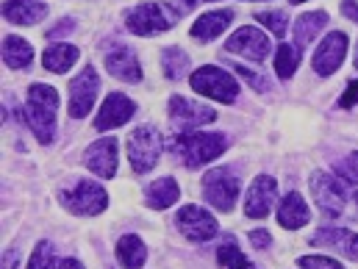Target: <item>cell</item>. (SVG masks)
Wrapping results in <instances>:
<instances>
[{
    "label": "cell",
    "instance_id": "6da1fadb",
    "mask_svg": "<svg viewBox=\"0 0 358 269\" xmlns=\"http://www.w3.org/2000/svg\"><path fill=\"white\" fill-rule=\"evenodd\" d=\"M56 108H59V94L53 87L45 84H34L28 89V100H25V122L31 128V133L48 145L56 136Z\"/></svg>",
    "mask_w": 358,
    "mask_h": 269
},
{
    "label": "cell",
    "instance_id": "7a4b0ae2",
    "mask_svg": "<svg viewBox=\"0 0 358 269\" xmlns=\"http://www.w3.org/2000/svg\"><path fill=\"white\" fill-rule=\"evenodd\" d=\"M186 8H189V6H186ZM186 8H180V6H167V3H142V6H136V8H131V11L125 14V25H128V31L136 34V36H156V34L173 28L176 17L183 14Z\"/></svg>",
    "mask_w": 358,
    "mask_h": 269
},
{
    "label": "cell",
    "instance_id": "3957f363",
    "mask_svg": "<svg viewBox=\"0 0 358 269\" xmlns=\"http://www.w3.org/2000/svg\"><path fill=\"white\" fill-rule=\"evenodd\" d=\"M225 147H228L225 133H180L176 139V153H180L189 170L214 161L220 153H225Z\"/></svg>",
    "mask_w": 358,
    "mask_h": 269
},
{
    "label": "cell",
    "instance_id": "277c9868",
    "mask_svg": "<svg viewBox=\"0 0 358 269\" xmlns=\"http://www.w3.org/2000/svg\"><path fill=\"white\" fill-rule=\"evenodd\" d=\"M162 156V136L156 128L142 125L128 136V159L136 173H150Z\"/></svg>",
    "mask_w": 358,
    "mask_h": 269
},
{
    "label": "cell",
    "instance_id": "5b68a950",
    "mask_svg": "<svg viewBox=\"0 0 358 269\" xmlns=\"http://www.w3.org/2000/svg\"><path fill=\"white\" fill-rule=\"evenodd\" d=\"M189 84H192L194 92H200V94H206V97H214V100H220V103H234V100L239 97V84H236V78L228 75V73L220 70V67H200V70H194L192 78H189Z\"/></svg>",
    "mask_w": 358,
    "mask_h": 269
},
{
    "label": "cell",
    "instance_id": "8992f818",
    "mask_svg": "<svg viewBox=\"0 0 358 269\" xmlns=\"http://www.w3.org/2000/svg\"><path fill=\"white\" fill-rule=\"evenodd\" d=\"M62 203L67 211L81 214V217H94L100 211H106L108 205V194L103 186L92 183V180H78L73 189L62 191Z\"/></svg>",
    "mask_w": 358,
    "mask_h": 269
},
{
    "label": "cell",
    "instance_id": "52a82bcc",
    "mask_svg": "<svg viewBox=\"0 0 358 269\" xmlns=\"http://www.w3.org/2000/svg\"><path fill=\"white\" fill-rule=\"evenodd\" d=\"M176 225H178V231L189 242H208L220 231L217 219L203 205H194V203L183 205L178 214H176Z\"/></svg>",
    "mask_w": 358,
    "mask_h": 269
},
{
    "label": "cell",
    "instance_id": "ba28073f",
    "mask_svg": "<svg viewBox=\"0 0 358 269\" xmlns=\"http://www.w3.org/2000/svg\"><path fill=\"white\" fill-rule=\"evenodd\" d=\"M203 197L217 211H231L239 197V180L228 170H211L203 175Z\"/></svg>",
    "mask_w": 358,
    "mask_h": 269
},
{
    "label": "cell",
    "instance_id": "9c48e42d",
    "mask_svg": "<svg viewBox=\"0 0 358 269\" xmlns=\"http://www.w3.org/2000/svg\"><path fill=\"white\" fill-rule=\"evenodd\" d=\"M97 92H100V78H97V73L92 67L81 70L70 81V114L76 119H81V117L90 114L94 100H97Z\"/></svg>",
    "mask_w": 358,
    "mask_h": 269
},
{
    "label": "cell",
    "instance_id": "30bf717a",
    "mask_svg": "<svg viewBox=\"0 0 358 269\" xmlns=\"http://www.w3.org/2000/svg\"><path fill=\"white\" fill-rule=\"evenodd\" d=\"M269 36L262 34L259 28L248 25V28H239L228 42H225V50L234 53V56H245L250 61H264L269 56Z\"/></svg>",
    "mask_w": 358,
    "mask_h": 269
},
{
    "label": "cell",
    "instance_id": "8fae6325",
    "mask_svg": "<svg viewBox=\"0 0 358 269\" xmlns=\"http://www.w3.org/2000/svg\"><path fill=\"white\" fill-rule=\"evenodd\" d=\"M345 53H348V36L339 34V31L328 34V36L320 42V48L314 50V59H311L314 73H317V75H334V73L342 67Z\"/></svg>",
    "mask_w": 358,
    "mask_h": 269
},
{
    "label": "cell",
    "instance_id": "7c38bea8",
    "mask_svg": "<svg viewBox=\"0 0 358 269\" xmlns=\"http://www.w3.org/2000/svg\"><path fill=\"white\" fill-rule=\"evenodd\" d=\"M311 194H314V200H317V205L322 208L325 217L342 214V208H345V186L334 175L314 173L311 175Z\"/></svg>",
    "mask_w": 358,
    "mask_h": 269
},
{
    "label": "cell",
    "instance_id": "4fadbf2b",
    "mask_svg": "<svg viewBox=\"0 0 358 269\" xmlns=\"http://www.w3.org/2000/svg\"><path fill=\"white\" fill-rule=\"evenodd\" d=\"M170 119H173L176 128L183 131V128L208 125V122L217 119V114H214V108H208V106H200V103H194V100H186V97L176 94V97L170 100Z\"/></svg>",
    "mask_w": 358,
    "mask_h": 269
},
{
    "label": "cell",
    "instance_id": "5bb4252c",
    "mask_svg": "<svg viewBox=\"0 0 358 269\" xmlns=\"http://www.w3.org/2000/svg\"><path fill=\"white\" fill-rule=\"evenodd\" d=\"M134 114H136L134 100L125 97L122 92H111V94L106 97V103L100 106V114H97V119H94V128H97V131L120 128V125H125Z\"/></svg>",
    "mask_w": 358,
    "mask_h": 269
},
{
    "label": "cell",
    "instance_id": "9a60e30c",
    "mask_svg": "<svg viewBox=\"0 0 358 269\" xmlns=\"http://www.w3.org/2000/svg\"><path fill=\"white\" fill-rule=\"evenodd\" d=\"M275 194H278V180L269 178V175H259L248 189L245 214L250 219H264L272 211V205H275Z\"/></svg>",
    "mask_w": 358,
    "mask_h": 269
},
{
    "label": "cell",
    "instance_id": "2e32d148",
    "mask_svg": "<svg viewBox=\"0 0 358 269\" xmlns=\"http://www.w3.org/2000/svg\"><path fill=\"white\" fill-rule=\"evenodd\" d=\"M84 164L90 167L97 178H114V173H117V139L114 136L97 139L87 150Z\"/></svg>",
    "mask_w": 358,
    "mask_h": 269
},
{
    "label": "cell",
    "instance_id": "e0dca14e",
    "mask_svg": "<svg viewBox=\"0 0 358 269\" xmlns=\"http://www.w3.org/2000/svg\"><path fill=\"white\" fill-rule=\"evenodd\" d=\"M106 70L114 78L125 81V84H139L142 81V67H139L134 50L125 48V45H117L111 53H106Z\"/></svg>",
    "mask_w": 358,
    "mask_h": 269
},
{
    "label": "cell",
    "instance_id": "ac0fdd59",
    "mask_svg": "<svg viewBox=\"0 0 358 269\" xmlns=\"http://www.w3.org/2000/svg\"><path fill=\"white\" fill-rule=\"evenodd\" d=\"M311 245H322L331 247L336 253H342L345 259L358 261V233L348 231V228H322L311 236Z\"/></svg>",
    "mask_w": 358,
    "mask_h": 269
},
{
    "label": "cell",
    "instance_id": "d6986e66",
    "mask_svg": "<svg viewBox=\"0 0 358 269\" xmlns=\"http://www.w3.org/2000/svg\"><path fill=\"white\" fill-rule=\"evenodd\" d=\"M3 17L11 25H36L39 20L48 17V6L42 0H6Z\"/></svg>",
    "mask_w": 358,
    "mask_h": 269
},
{
    "label": "cell",
    "instance_id": "ffe728a7",
    "mask_svg": "<svg viewBox=\"0 0 358 269\" xmlns=\"http://www.w3.org/2000/svg\"><path fill=\"white\" fill-rule=\"evenodd\" d=\"M308 219H311V211H308L306 200L297 191H289L278 205V222L289 231H297V228L308 225Z\"/></svg>",
    "mask_w": 358,
    "mask_h": 269
},
{
    "label": "cell",
    "instance_id": "44dd1931",
    "mask_svg": "<svg viewBox=\"0 0 358 269\" xmlns=\"http://www.w3.org/2000/svg\"><path fill=\"white\" fill-rule=\"evenodd\" d=\"M234 20L231 8H220V11H206L203 17H197V22L192 25V36L200 42H211L214 36H220Z\"/></svg>",
    "mask_w": 358,
    "mask_h": 269
},
{
    "label": "cell",
    "instance_id": "7402d4cb",
    "mask_svg": "<svg viewBox=\"0 0 358 269\" xmlns=\"http://www.w3.org/2000/svg\"><path fill=\"white\" fill-rule=\"evenodd\" d=\"M117 261L122 264V269H142L148 261V247L139 236L128 233L117 242Z\"/></svg>",
    "mask_w": 358,
    "mask_h": 269
},
{
    "label": "cell",
    "instance_id": "603a6c76",
    "mask_svg": "<svg viewBox=\"0 0 358 269\" xmlns=\"http://www.w3.org/2000/svg\"><path fill=\"white\" fill-rule=\"evenodd\" d=\"M3 61L8 70H25L34 61V48L20 36H6L3 39Z\"/></svg>",
    "mask_w": 358,
    "mask_h": 269
},
{
    "label": "cell",
    "instance_id": "cb8c5ba5",
    "mask_svg": "<svg viewBox=\"0 0 358 269\" xmlns=\"http://www.w3.org/2000/svg\"><path fill=\"white\" fill-rule=\"evenodd\" d=\"M78 61V48L76 45H50V48H45V56H42V64H45V70H50V73H67L73 64Z\"/></svg>",
    "mask_w": 358,
    "mask_h": 269
},
{
    "label": "cell",
    "instance_id": "d4e9b609",
    "mask_svg": "<svg viewBox=\"0 0 358 269\" xmlns=\"http://www.w3.org/2000/svg\"><path fill=\"white\" fill-rule=\"evenodd\" d=\"M180 197V186L173 178H159L153 180L145 191V200L150 208H170L173 203H178Z\"/></svg>",
    "mask_w": 358,
    "mask_h": 269
},
{
    "label": "cell",
    "instance_id": "484cf974",
    "mask_svg": "<svg viewBox=\"0 0 358 269\" xmlns=\"http://www.w3.org/2000/svg\"><path fill=\"white\" fill-rule=\"evenodd\" d=\"M328 25V14L325 11H308L303 17H297V22L292 25L294 28V39H297V48H306L314 42V36Z\"/></svg>",
    "mask_w": 358,
    "mask_h": 269
},
{
    "label": "cell",
    "instance_id": "4316f807",
    "mask_svg": "<svg viewBox=\"0 0 358 269\" xmlns=\"http://www.w3.org/2000/svg\"><path fill=\"white\" fill-rule=\"evenodd\" d=\"M300 67V48L297 45H278L275 50V73L280 78H292Z\"/></svg>",
    "mask_w": 358,
    "mask_h": 269
},
{
    "label": "cell",
    "instance_id": "83f0119b",
    "mask_svg": "<svg viewBox=\"0 0 358 269\" xmlns=\"http://www.w3.org/2000/svg\"><path fill=\"white\" fill-rule=\"evenodd\" d=\"M162 67H164V75L167 78L178 81V78L186 75V70H189V56L180 48H164L162 50Z\"/></svg>",
    "mask_w": 358,
    "mask_h": 269
},
{
    "label": "cell",
    "instance_id": "f1b7e54d",
    "mask_svg": "<svg viewBox=\"0 0 358 269\" xmlns=\"http://www.w3.org/2000/svg\"><path fill=\"white\" fill-rule=\"evenodd\" d=\"M217 259H220V264L225 269H256V264H250L248 261V256L228 239V242H222V247L217 250Z\"/></svg>",
    "mask_w": 358,
    "mask_h": 269
},
{
    "label": "cell",
    "instance_id": "f546056e",
    "mask_svg": "<svg viewBox=\"0 0 358 269\" xmlns=\"http://www.w3.org/2000/svg\"><path fill=\"white\" fill-rule=\"evenodd\" d=\"M53 245L50 242H39L36 247H34V256H31V261H28V267L25 269H53Z\"/></svg>",
    "mask_w": 358,
    "mask_h": 269
},
{
    "label": "cell",
    "instance_id": "4dcf8cb0",
    "mask_svg": "<svg viewBox=\"0 0 358 269\" xmlns=\"http://www.w3.org/2000/svg\"><path fill=\"white\" fill-rule=\"evenodd\" d=\"M256 20H259V22H264L275 36H286L289 20H286V14H283V11H262V14H256Z\"/></svg>",
    "mask_w": 358,
    "mask_h": 269
},
{
    "label": "cell",
    "instance_id": "1f68e13d",
    "mask_svg": "<svg viewBox=\"0 0 358 269\" xmlns=\"http://www.w3.org/2000/svg\"><path fill=\"white\" fill-rule=\"evenodd\" d=\"M297 267L303 269H342L339 261H334V259H328V256H303V259H297Z\"/></svg>",
    "mask_w": 358,
    "mask_h": 269
},
{
    "label": "cell",
    "instance_id": "d6a6232c",
    "mask_svg": "<svg viewBox=\"0 0 358 269\" xmlns=\"http://www.w3.org/2000/svg\"><path fill=\"white\" fill-rule=\"evenodd\" d=\"M336 175H342V178L358 183V153L348 156V159H342V161L336 164Z\"/></svg>",
    "mask_w": 358,
    "mask_h": 269
},
{
    "label": "cell",
    "instance_id": "836d02e7",
    "mask_svg": "<svg viewBox=\"0 0 358 269\" xmlns=\"http://www.w3.org/2000/svg\"><path fill=\"white\" fill-rule=\"evenodd\" d=\"M234 70H236V73H239V75H242L248 84H253V87H256L259 92L267 89V81H262V78H259L253 70H248V67H242V64H234Z\"/></svg>",
    "mask_w": 358,
    "mask_h": 269
},
{
    "label": "cell",
    "instance_id": "e575fe53",
    "mask_svg": "<svg viewBox=\"0 0 358 269\" xmlns=\"http://www.w3.org/2000/svg\"><path fill=\"white\" fill-rule=\"evenodd\" d=\"M356 103H358V81H353V84L348 87V92L342 94V106L350 108V106H356Z\"/></svg>",
    "mask_w": 358,
    "mask_h": 269
},
{
    "label": "cell",
    "instance_id": "d590c367",
    "mask_svg": "<svg viewBox=\"0 0 358 269\" xmlns=\"http://www.w3.org/2000/svg\"><path fill=\"white\" fill-rule=\"evenodd\" d=\"M250 242H253V245H256L259 250H267L269 242H272V239H269L267 231H253V233H250Z\"/></svg>",
    "mask_w": 358,
    "mask_h": 269
},
{
    "label": "cell",
    "instance_id": "8d00e7d4",
    "mask_svg": "<svg viewBox=\"0 0 358 269\" xmlns=\"http://www.w3.org/2000/svg\"><path fill=\"white\" fill-rule=\"evenodd\" d=\"M342 11L358 22V0H342Z\"/></svg>",
    "mask_w": 358,
    "mask_h": 269
},
{
    "label": "cell",
    "instance_id": "74e56055",
    "mask_svg": "<svg viewBox=\"0 0 358 269\" xmlns=\"http://www.w3.org/2000/svg\"><path fill=\"white\" fill-rule=\"evenodd\" d=\"M53 269H84L81 261H76V259H64V261H59Z\"/></svg>",
    "mask_w": 358,
    "mask_h": 269
},
{
    "label": "cell",
    "instance_id": "f35d334b",
    "mask_svg": "<svg viewBox=\"0 0 358 269\" xmlns=\"http://www.w3.org/2000/svg\"><path fill=\"white\" fill-rule=\"evenodd\" d=\"M14 261H17V256L8 253V256H6V269H14Z\"/></svg>",
    "mask_w": 358,
    "mask_h": 269
},
{
    "label": "cell",
    "instance_id": "ab89813d",
    "mask_svg": "<svg viewBox=\"0 0 358 269\" xmlns=\"http://www.w3.org/2000/svg\"><path fill=\"white\" fill-rule=\"evenodd\" d=\"M289 3H292V6H294V3H306V0H289Z\"/></svg>",
    "mask_w": 358,
    "mask_h": 269
},
{
    "label": "cell",
    "instance_id": "60d3db41",
    "mask_svg": "<svg viewBox=\"0 0 358 269\" xmlns=\"http://www.w3.org/2000/svg\"><path fill=\"white\" fill-rule=\"evenodd\" d=\"M356 208H358V194H356Z\"/></svg>",
    "mask_w": 358,
    "mask_h": 269
},
{
    "label": "cell",
    "instance_id": "b9f144b4",
    "mask_svg": "<svg viewBox=\"0 0 358 269\" xmlns=\"http://www.w3.org/2000/svg\"><path fill=\"white\" fill-rule=\"evenodd\" d=\"M356 67H358V53H356Z\"/></svg>",
    "mask_w": 358,
    "mask_h": 269
},
{
    "label": "cell",
    "instance_id": "7bdbcfd3",
    "mask_svg": "<svg viewBox=\"0 0 358 269\" xmlns=\"http://www.w3.org/2000/svg\"><path fill=\"white\" fill-rule=\"evenodd\" d=\"M256 269H259V267H256Z\"/></svg>",
    "mask_w": 358,
    "mask_h": 269
}]
</instances>
